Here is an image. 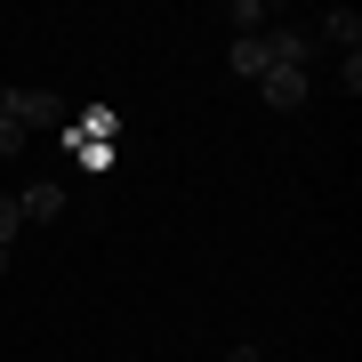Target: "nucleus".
Wrapping results in <instances>:
<instances>
[{
	"label": "nucleus",
	"instance_id": "f03ea898",
	"mask_svg": "<svg viewBox=\"0 0 362 362\" xmlns=\"http://www.w3.org/2000/svg\"><path fill=\"white\" fill-rule=\"evenodd\" d=\"M65 185H57V177H33L25 185V194H16V209H25V226H57V218H65Z\"/></svg>",
	"mask_w": 362,
	"mask_h": 362
},
{
	"label": "nucleus",
	"instance_id": "423d86ee",
	"mask_svg": "<svg viewBox=\"0 0 362 362\" xmlns=\"http://www.w3.org/2000/svg\"><path fill=\"white\" fill-rule=\"evenodd\" d=\"M226 25H233V40H250V33L274 25V8H266V0H226Z\"/></svg>",
	"mask_w": 362,
	"mask_h": 362
},
{
	"label": "nucleus",
	"instance_id": "0eeeda50",
	"mask_svg": "<svg viewBox=\"0 0 362 362\" xmlns=\"http://www.w3.org/2000/svg\"><path fill=\"white\" fill-rule=\"evenodd\" d=\"M16 233H25V209H16V194H0V250H16Z\"/></svg>",
	"mask_w": 362,
	"mask_h": 362
},
{
	"label": "nucleus",
	"instance_id": "39448f33",
	"mask_svg": "<svg viewBox=\"0 0 362 362\" xmlns=\"http://www.w3.org/2000/svg\"><path fill=\"white\" fill-rule=\"evenodd\" d=\"M65 161L89 169V177H105V169L121 161V145H97V137H73V129H65Z\"/></svg>",
	"mask_w": 362,
	"mask_h": 362
},
{
	"label": "nucleus",
	"instance_id": "1a4fd4ad",
	"mask_svg": "<svg viewBox=\"0 0 362 362\" xmlns=\"http://www.w3.org/2000/svg\"><path fill=\"white\" fill-rule=\"evenodd\" d=\"M0 274H8V250H0Z\"/></svg>",
	"mask_w": 362,
	"mask_h": 362
},
{
	"label": "nucleus",
	"instance_id": "f257e3e1",
	"mask_svg": "<svg viewBox=\"0 0 362 362\" xmlns=\"http://www.w3.org/2000/svg\"><path fill=\"white\" fill-rule=\"evenodd\" d=\"M25 129H65V97L0 89V161H8V153H25Z\"/></svg>",
	"mask_w": 362,
	"mask_h": 362
},
{
	"label": "nucleus",
	"instance_id": "20e7f679",
	"mask_svg": "<svg viewBox=\"0 0 362 362\" xmlns=\"http://www.w3.org/2000/svg\"><path fill=\"white\" fill-rule=\"evenodd\" d=\"M258 97L274 105V113H298V105L314 97V73H266V81H258Z\"/></svg>",
	"mask_w": 362,
	"mask_h": 362
},
{
	"label": "nucleus",
	"instance_id": "7ed1b4c3",
	"mask_svg": "<svg viewBox=\"0 0 362 362\" xmlns=\"http://www.w3.org/2000/svg\"><path fill=\"white\" fill-rule=\"evenodd\" d=\"M314 49H330V57H362V16H354V8H322Z\"/></svg>",
	"mask_w": 362,
	"mask_h": 362
},
{
	"label": "nucleus",
	"instance_id": "6e6552de",
	"mask_svg": "<svg viewBox=\"0 0 362 362\" xmlns=\"http://www.w3.org/2000/svg\"><path fill=\"white\" fill-rule=\"evenodd\" d=\"M226 362H266V346H226Z\"/></svg>",
	"mask_w": 362,
	"mask_h": 362
}]
</instances>
